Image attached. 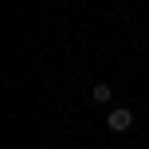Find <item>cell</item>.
<instances>
[{"instance_id": "cell-1", "label": "cell", "mask_w": 149, "mask_h": 149, "mask_svg": "<svg viewBox=\"0 0 149 149\" xmlns=\"http://www.w3.org/2000/svg\"><path fill=\"white\" fill-rule=\"evenodd\" d=\"M106 126H110V130H114V134H126V130H130V126H134V114H130V110H126V106H114V110H110V114H106Z\"/></svg>"}, {"instance_id": "cell-2", "label": "cell", "mask_w": 149, "mask_h": 149, "mask_svg": "<svg viewBox=\"0 0 149 149\" xmlns=\"http://www.w3.org/2000/svg\"><path fill=\"white\" fill-rule=\"evenodd\" d=\"M90 94H94V102H110V98H114V90L106 86V82H94V86H90Z\"/></svg>"}]
</instances>
